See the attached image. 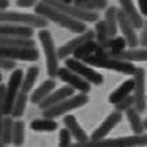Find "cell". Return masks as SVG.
Masks as SVG:
<instances>
[{
  "mask_svg": "<svg viewBox=\"0 0 147 147\" xmlns=\"http://www.w3.org/2000/svg\"><path fill=\"white\" fill-rule=\"evenodd\" d=\"M139 45H142L143 47H146L147 49V21H146V24L143 25V31H142V33H140Z\"/></svg>",
  "mask_w": 147,
  "mask_h": 147,
  "instance_id": "obj_37",
  "label": "cell"
},
{
  "mask_svg": "<svg viewBox=\"0 0 147 147\" xmlns=\"http://www.w3.org/2000/svg\"><path fill=\"white\" fill-rule=\"evenodd\" d=\"M135 89H133V100L135 110L139 113L146 108V72L143 68H138L133 75Z\"/></svg>",
  "mask_w": 147,
  "mask_h": 147,
  "instance_id": "obj_9",
  "label": "cell"
},
{
  "mask_svg": "<svg viewBox=\"0 0 147 147\" xmlns=\"http://www.w3.org/2000/svg\"><path fill=\"white\" fill-rule=\"evenodd\" d=\"M0 47H3V49H16V47L33 49L35 47V42L32 39H18V38L0 36Z\"/></svg>",
  "mask_w": 147,
  "mask_h": 147,
  "instance_id": "obj_22",
  "label": "cell"
},
{
  "mask_svg": "<svg viewBox=\"0 0 147 147\" xmlns=\"http://www.w3.org/2000/svg\"><path fill=\"white\" fill-rule=\"evenodd\" d=\"M1 79H3V76H1V74H0V83H1Z\"/></svg>",
  "mask_w": 147,
  "mask_h": 147,
  "instance_id": "obj_45",
  "label": "cell"
},
{
  "mask_svg": "<svg viewBox=\"0 0 147 147\" xmlns=\"http://www.w3.org/2000/svg\"><path fill=\"white\" fill-rule=\"evenodd\" d=\"M64 125H65V129L69 132L71 138H75L76 143H86V142H89V136L81 128L79 122L76 121V118L74 115H67L64 118Z\"/></svg>",
  "mask_w": 147,
  "mask_h": 147,
  "instance_id": "obj_17",
  "label": "cell"
},
{
  "mask_svg": "<svg viewBox=\"0 0 147 147\" xmlns=\"http://www.w3.org/2000/svg\"><path fill=\"white\" fill-rule=\"evenodd\" d=\"M13 126H14V121L11 119V117H4L0 142H3V144H6V146L11 143V138H13Z\"/></svg>",
  "mask_w": 147,
  "mask_h": 147,
  "instance_id": "obj_32",
  "label": "cell"
},
{
  "mask_svg": "<svg viewBox=\"0 0 147 147\" xmlns=\"http://www.w3.org/2000/svg\"><path fill=\"white\" fill-rule=\"evenodd\" d=\"M114 60L126 61V63H135V61H147V49H128L122 51L121 54L114 56Z\"/></svg>",
  "mask_w": 147,
  "mask_h": 147,
  "instance_id": "obj_21",
  "label": "cell"
},
{
  "mask_svg": "<svg viewBox=\"0 0 147 147\" xmlns=\"http://www.w3.org/2000/svg\"><path fill=\"white\" fill-rule=\"evenodd\" d=\"M147 146V135L140 136H123L115 139H103L97 142H86V143H75L72 147H143Z\"/></svg>",
  "mask_w": 147,
  "mask_h": 147,
  "instance_id": "obj_3",
  "label": "cell"
},
{
  "mask_svg": "<svg viewBox=\"0 0 147 147\" xmlns=\"http://www.w3.org/2000/svg\"><path fill=\"white\" fill-rule=\"evenodd\" d=\"M39 36V40L42 43V47L45 51V57H46V69H47V75L49 76H57L58 72V54H57V49H56V45L53 42V38L50 32H47L46 29H43L38 33Z\"/></svg>",
  "mask_w": 147,
  "mask_h": 147,
  "instance_id": "obj_4",
  "label": "cell"
},
{
  "mask_svg": "<svg viewBox=\"0 0 147 147\" xmlns=\"http://www.w3.org/2000/svg\"><path fill=\"white\" fill-rule=\"evenodd\" d=\"M57 76L61 79V81H64L69 86V88H72L74 90H79L82 94H88L92 89V85L88 83V82L85 81V79H82L79 75H76L75 72L72 71H69L67 67L64 68H60L57 72Z\"/></svg>",
  "mask_w": 147,
  "mask_h": 147,
  "instance_id": "obj_11",
  "label": "cell"
},
{
  "mask_svg": "<svg viewBox=\"0 0 147 147\" xmlns=\"http://www.w3.org/2000/svg\"><path fill=\"white\" fill-rule=\"evenodd\" d=\"M132 107H135V100H133V96H129V97H126L125 100H122L121 103L115 104V108H117V111H118V113L128 111V110H131Z\"/></svg>",
  "mask_w": 147,
  "mask_h": 147,
  "instance_id": "obj_36",
  "label": "cell"
},
{
  "mask_svg": "<svg viewBox=\"0 0 147 147\" xmlns=\"http://www.w3.org/2000/svg\"><path fill=\"white\" fill-rule=\"evenodd\" d=\"M126 118H128V121H129V123H131L132 131L135 132V135H136V136L144 135V133H143V132H144V125H143V121H142V118H140L139 113H138L135 108H131V110H128V111H126Z\"/></svg>",
  "mask_w": 147,
  "mask_h": 147,
  "instance_id": "obj_26",
  "label": "cell"
},
{
  "mask_svg": "<svg viewBox=\"0 0 147 147\" xmlns=\"http://www.w3.org/2000/svg\"><path fill=\"white\" fill-rule=\"evenodd\" d=\"M0 24H11L28 28H46L47 20L38 14L14 13V11H0Z\"/></svg>",
  "mask_w": 147,
  "mask_h": 147,
  "instance_id": "obj_2",
  "label": "cell"
},
{
  "mask_svg": "<svg viewBox=\"0 0 147 147\" xmlns=\"http://www.w3.org/2000/svg\"><path fill=\"white\" fill-rule=\"evenodd\" d=\"M122 121V113H118V111H114L107 117L106 119L101 122V125L98 126L96 131L92 133V138L89 140L92 142H97V140H103L106 138L110 132L114 129L118 123Z\"/></svg>",
  "mask_w": 147,
  "mask_h": 147,
  "instance_id": "obj_12",
  "label": "cell"
},
{
  "mask_svg": "<svg viewBox=\"0 0 147 147\" xmlns=\"http://www.w3.org/2000/svg\"><path fill=\"white\" fill-rule=\"evenodd\" d=\"M0 58L7 61H38L39 60V51L36 47L26 49V47H16V49H3L0 47Z\"/></svg>",
  "mask_w": 147,
  "mask_h": 147,
  "instance_id": "obj_10",
  "label": "cell"
},
{
  "mask_svg": "<svg viewBox=\"0 0 147 147\" xmlns=\"http://www.w3.org/2000/svg\"><path fill=\"white\" fill-rule=\"evenodd\" d=\"M38 76H39V68L38 67H31L24 76V81H22V85H21V92L26 94L33 88V85L36 83Z\"/></svg>",
  "mask_w": 147,
  "mask_h": 147,
  "instance_id": "obj_28",
  "label": "cell"
},
{
  "mask_svg": "<svg viewBox=\"0 0 147 147\" xmlns=\"http://www.w3.org/2000/svg\"><path fill=\"white\" fill-rule=\"evenodd\" d=\"M97 47H98V43L97 42H94V40H90V42L83 43L81 47L75 50V53L72 54L74 60H76V61H85L88 57L93 56V54H96Z\"/></svg>",
  "mask_w": 147,
  "mask_h": 147,
  "instance_id": "obj_24",
  "label": "cell"
},
{
  "mask_svg": "<svg viewBox=\"0 0 147 147\" xmlns=\"http://www.w3.org/2000/svg\"><path fill=\"white\" fill-rule=\"evenodd\" d=\"M24 72L22 69H14L13 74L10 75V79H8V83H7V88L8 89H13V90H17L21 88L22 85V81H24Z\"/></svg>",
  "mask_w": 147,
  "mask_h": 147,
  "instance_id": "obj_33",
  "label": "cell"
},
{
  "mask_svg": "<svg viewBox=\"0 0 147 147\" xmlns=\"http://www.w3.org/2000/svg\"><path fill=\"white\" fill-rule=\"evenodd\" d=\"M133 89H135V81H133V78H132V79H126V81L122 82V83L110 94L108 101H110L111 104H118V103H121V101L125 100L126 97H129L131 93L133 92Z\"/></svg>",
  "mask_w": 147,
  "mask_h": 147,
  "instance_id": "obj_19",
  "label": "cell"
},
{
  "mask_svg": "<svg viewBox=\"0 0 147 147\" xmlns=\"http://www.w3.org/2000/svg\"><path fill=\"white\" fill-rule=\"evenodd\" d=\"M0 36L18 38V39H32L33 29L28 26H18L11 24H0Z\"/></svg>",
  "mask_w": 147,
  "mask_h": 147,
  "instance_id": "obj_16",
  "label": "cell"
},
{
  "mask_svg": "<svg viewBox=\"0 0 147 147\" xmlns=\"http://www.w3.org/2000/svg\"><path fill=\"white\" fill-rule=\"evenodd\" d=\"M143 125H144V129L147 131V119H146V121H143Z\"/></svg>",
  "mask_w": 147,
  "mask_h": 147,
  "instance_id": "obj_43",
  "label": "cell"
},
{
  "mask_svg": "<svg viewBox=\"0 0 147 147\" xmlns=\"http://www.w3.org/2000/svg\"><path fill=\"white\" fill-rule=\"evenodd\" d=\"M94 38H96V42L98 45L104 43L106 40H108V32H107V26L104 20L103 21H97L96 22V29H94Z\"/></svg>",
  "mask_w": 147,
  "mask_h": 147,
  "instance_id": "obj_34",
  "label": "cell"
},
{
  "mask_svg": "<svg viewBox=\"0 0 147 147\" xmlns=\"http://www.w3.org/2000/svg\"><path fill=\"white\" fill-rule=\"evenodd\" d=\"M72 96H74V89L72 88L64 86V88H60L58 90H56V92H53L51 94H49V96L39 104V107L45 111V110H49V108H51V107L57 106V104H60L61 101H64V100H67V98L72 97Z\"/></svg>",
  "mask_w": 147,
  "mask_h": 147,
  "instance_id": "obj_15",
  "label": "cell"
},
{
  "mask_svg": "<svg viewBox=\"0 0 147 147\" xmlns=\"http://www.w3.org/2000/svg\"><path fill=\"white\" fill-rule=\"evenodd\" d=\"M6 90H7V86H4V85H0V114H1V110H3V103H4ZM1 115H3V114H1Z\"/></svg>",
  "mask_w": 147,
  "mask_h": 147,
  "instance_id": "obj_39",
  "label": "cell"
},
{
  "mask_svg": "<svg viewBox=\"0 0 147 147\" xmlns=\"http://www.w3.org/2000/svg\"><path fill=\"white\" fill-rule=\"evenodd\" d=\"M35 10H36L35 14L43 17L45 20H49V21H53L56 24L61 25L63 28L69 29L71 32H76V33H79V35L86 32V26H85L83 22L76 21V20L71 18V17L65 16L64 13H61V11H58L56 8H53L51 6H49L46 1L38 3L35 6Z\"/></svg>",
  "mask_w": 147,
  "mask_h": 147,
  "instance_id": "obj_1",
  "label": "cell"
},
{
  "mask_svg": "<svg viewBox=\"0 0 147 147\" xmlns=\"http://www.w3.org/2000/svg\"><path fill=\"white\" fill-rule=\"evenodd\" d=\"M58 128V123L54 119L49 118H38L31 122V129L36 132H53Z\"/></svg>",
  "mask_w": 147,
  "mask_h": 147,
  "instance_id": "obj_27",
  "label": "cell"
},
{
  "mask_svg": "<svg viewBox=\"0 0 147 147\" xmlns=\"http://www.w3.org/2000/svg\"><path fill=\"white\" fill-rule=\"evenodd\" d=\"M49 6H51L53 8H56L58 11L64 13L65 16L71 17L76 21H86V22H94L98 20V14L97 13H90L86 10H82V8L75 7L72 4V1H63V0H58V1H46Z\"/></svg>",
  "mask_w": 147,
  "mask_h": 147,
  "instance_id": "obj_6",
  "label": "cell"
},
{
  "mask_svg": "<svg viewBox=\"0 0 147 147\" xmlns=\"http://www.w3.org/2000/svg\"><path fill=\"white\" fill-rule=\"evenodd\" d=\"M26 101H28V96L22 92H18L14 106H13V111H11V115L14 118H20V117L24 115L25 108H26Z\"/></svg>",
  "mask_w": 147,
  "mask_h": 147,
  "instance_id": "obj_29",
  "label": "cell"
},
{
  "mask_svg": "<svg viewBox=\"0 0 147 147\" xmlns=\"http://www.w3.org/2000/svg\"><path fill=\"white\" fill-rule=\"evenodd\" d=\"M117 17H118V28L121 29L122 38L125 39L126 45H128L131 49H136V46L139 45V38L136 36L133 25H132L131 22H129V20L125 17L122 10H118Z\"/></svg>",
  "mask_w": 147,
  "mask_h": 147,
  "instance_id": "obj_14",
  "label": "cell"
},
{
  "mask_svg": "<svg viewBox=\"0 0 147 147\" xmlns=\"http://www.w3.org/2000/svg\"><path fill=\"white\" fill-rule=\"evenodd\" d=\"M14 65H16V64H14L13 61H7V60L0 58V68H3V69H13Z\"/></svg>",
  "mask_w": 147,
  "mask_h": 147,
  "instance_id": "obj_38",
  "label": "cell"
},
{
  "mask_svg": "<svg viewBox=\"0 0 147 147\" xmlns=\"http://www.w3.org/2000/svg\"><path fill=\"white\" fill-rule=\"evenodd\" d=\"M17 94H18L17 90L8 89L7 88V90H6V96H4V103H3V110H1L3 117L11 115L13 106H14V101H16V98H17Z\"/></svg>",
  "mask_w": 147,
  "mask_h": 147,
  "instance_id": "obj_31",
  "label": "cell"
},
{
  "mask_svg": "<svg viewBox=\"0 0 147 147\" xmlns=\"http://www.w3.org/2000/svg\"><path fill=\"white\" fill-rule=\"evenodd\" d=\"M88 101H89L88 94H82V93L75 94L72 97L61 101L57 106L51 107L49 110H45V111H43V117H45V118H49V119H54V118H57L60 115L67 114V113L71 111V110H75V108H79V107L85 106Z\"/></svg>",
  "mask_w": 147,
  "mask_h": 147,
  "instance_id": "obj_7",
  "label": "cell"
},
{
  "mask_svg": "<svg viewBox=\"0 0 147 147\" xmlns=\"http://www.w3.org/2000/svg\"><path fill=\"white\" fill-rule=\"evenodd\" d=\"M72 4L75 7L82 8V10H86V11H90V13H96L98 10L106 8L108 3L106 0H76V1H72Z\"/></svg>",
  "mask_w": 147,
  "mask_h": 147,
  "instance_id": "obj_25",
  "label": "cell"
},
{
  "mask_svg": "<svg viewBox=\"0 0 147 147\" xmlns=\"http://www.w3.org/2000/svg\"><path fill=\"white\" fill-rule=\"evenodd\" d=\"M65 65L69 71L79 75L82 79H85L90 85H101L104 82V78L101 74H98L97 71H94L93 68H90L89 65H86L82 61H76L74 58H67Z\"/></svg>",
  "mask_w": 147,
  "mask_h": 147,
  "instance_id": "obj_8",
  "label": "cell"
},
{
  "mask_svg": "<svg viewBox=\"0 0 147 147\" xmlns=\"http://www.w3.org/2000/svg\"><path fill=\"white\" fill-rule=\"evenodd\" d=\"M90 40H94V32H92V31H86V32L82 33V35H78L76 38H74L69 42H67L64 46H61L57 50L58 58H65L67 60V57L69 54H74L75 50L79 49L83 43L90 42Z\"/></svg>",
  "mask_w": 147,
  "mask_h": 147,
  "instance_id": "obj_13",
  "label": "cell"
},
{
  "mask_svg": "<svg viewBox=\"0 0 147 147\" xmlns=\"http://www.w3.org/2000/svg\"><path fill=\"white\" fill-rule=\"evenodd\" d=\"M0 147H6V144H3V142H0Z\"/></svg>",
  "mask_w": 147,
  "mask_h": 147,
  "instance_id": "obj_44",
  "label": "cell"
},
{
  "mask_svg": "<svg viewBox=\"0 0 147 147\" xmlns=\"http://www.w3.org/2000/svg\"><path fill=\"white\" fill-rule=\"evenodd\" d=\"M86 65H93V67H98V68H107V69H113L117 72L125 74V75H135L136 72V67L131 64V63H126V61H119V60H114V58L110 57H98V56H90L88 57L85 61Z\"/></svg>",
  "mask_w": 147,
  "mask_h": 147,
  "instance_id": "obj_5",
  "label": "cell"
},
{
  "mask_svg": "<svg viewBox=\"0 0 147 147\" xmlns=\"http://www.w3.org/2000/svg\"><path fill=\"white\" fill-rule=\"evenodd\" d=\"M138 7H139L140 13H142L143 16L147 17V0H140V1H138Z\"/></svg>",
  "mask_w": 147,
  "mask_h": 147,
  "instance_id": "obj_41",
  "label": "cell"
},
{
  "mask_svg": "<svg viewBox=\"0 0 147 147\" xmlns=\"http://www.w3.org/2000/svg\"><path fill=\"white\" fill-rule=\"evenodd\" d=\"M58 147H72L71 144V135L65 128L61 129L58 133Z\"/></svg>",
  "mask_w": 147,
  "mask_h": 147,
  "instance_id": "obj_35",
  "label": "cell"
},
{
  "mask_svg": "<svg viewBox=\"0 0 147 147\" xmlns=\"http://www.w3.org/2000/svg\"><path fill=\"white\" fill-rule=\"evenodd\" d=\"M25 140V125L22 121H14V126H13V138H11V143L14 146L20 147L22 146Z\"/></svg>",
  "mask_w": 147,
  "mask_h": 147,
  "instance_id": "obj_30",
  "label": "cell"
},
{
  "mask_svg": "<svg viewBox=\"0 0 147 147\" xmlns=\"http://www.w3.org/2000/svg\"><path fill=\"white\" fill-rule=\"evenodd\" d=\"M118 10L115 7H108L106 10V17H104V22L107 26V32H108V39H114L117 36L118 31Z\"/></svg>",
  "mask_w": 147,
  "mask_h": 147,
  "instance_id": "obj_23",
  "label": "cell"
},
{
  "mask_svg": "<svg viewBox=\"0 0 147 147\" xmlns=\"http://www.w3.org/2000/svg\"><path fill=\"white\" fill-rule=\"evenodd\" d=\"M8 4L10 3H8L7 0H0V11H4L8 7Z\"/></svg>",
  "mask_w": 147,
  "mask_h": 147,
  "instance_id": "obj_42",
  "label": "cell"
},
{
  "mask_svg": "<svg viewBox=\"0 0 147 147\" xmlns=\"http://www.w3.org/2000/svg\"><path fill=\"white\" fill-rule=\"evenodd\" d=\"M54 88H56V81H54V79L50 78L47 81H45L39 88L35 89V92H33L32 96H31V101H32L33 104H38V106H39L49 94L53 93Z\"/></svg>",
  "mask_w": 147,
  "mask_h": 147,
  "instance_id": "obj_20",
  "label": "cell"
},
{
  "mask_svg": "<svg viewBox=\"0 0 147 147\" xmlns=\"http://www.w3.org/2000/svg\"><path fill=\"white\" fill-rule=\"evenodd\" d=\"M38 3H35V1H32V0H18L17 1V6L18 7H32V6H36Z\"/></svg>",
  "mask_w": 147,
  "mask_h": 147,
  "instance_id": "obj_40",
  "label": "cell"
},
{
  "mask_svg": "<svg viewBox=\"0 0 147 147\" xmlns=\"http://www.w3.org/2000/svg\"><path fill=\"white\" fill-rule=\"evenodd\" d=\"M119 6H121V10L123 11L125 17L129 20V22L133 25V28H143V18L138 13L136 10V6L133 1H129V0H121L119 1Z\"/></svg>",
  "mask_w": 147,
  "mask_h": 147,
  "instance_id": "obj_18",
  "label": "cell"
}]
</instances>
